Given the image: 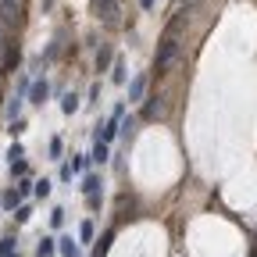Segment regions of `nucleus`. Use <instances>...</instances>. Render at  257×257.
<instances>
[{"instance_id":"obj_1","label":"nucleus","mask_w":257,"mask_h":257,"mask_svg":"<svg viewBox=\"0 0 257 257\" xmlns=\"http://www.w3.org/2000/svg\"><path fill=\"white\" fill-rule=\"evenodd\" d=\"M179 57V40H175V32H168L165 40H161V50H157V57H154V72L157 75H165L168 72V64Z\"/></svg>"},{"instance_id":"obj_2","label":"nucleus","mask_w":257,"mask_h":257,"mask_svg":"<svg viewBox=\"0 0 257 257\" xmlns=\"http://www.w3.org/2000/svg\"><path fill=\"white\" fill-rule=\"evenodd\" d=\"M57 250H61V257H82V250L72 236H57Z\"/></svg>"},{"instance_id":"obj_3","label":"nucleus","mask_w":257,"mask_h":257,"mask_svg":"<svg viewBox=\"0 0 257 257\" xmlns=\"http://www.w3.org/2000/svg\"><path fill=\"white\" fill-rule=\"evenodd\" d=\"M50 96V82L43 79V82H32V89H29V104H43Z\"/></svg>"},{"instance_id":"obj_4","label":"nucleus","mask_w":257,"mask_h":257,"mask_svg":"<svg viewBox=\"0 0 257 257\" xmlns=\"http://www.w3.org/2000/svg\"><path fill=\"white\" fill-rule=\"evenodd\" d=\"M143 93H147V75H136L133 82H128V104L143 100Z\"/></svg>"},{"instance_id":"obj_5","label":"nucleus","mask_w":257,"mask_h":257,"mask_svg":"<svg viewBox=\"0 0 257 257\" xmlns=\"http://www.w3.org/2000/svg\"><path fill=\"white\" fill-rule=\"evenodd\" d=\"M54 253H57V239L54 236H43L36 243V257H54Z\"/></svg>"},{"instance_id":"obj_6","label":"nucleus","mask_w":257,"mask_h":257,"mask_svg":"<svg viewBox=\"0 0 257 257\" xmlns=\"http://www.w3.org/2000/svg\"><path fill=\"white\" fill-rule=\"evenodd\" d=\"M118 125H121V118H107V121H104V128H100V143H111V140L118 136Z\"/></svg>"},{"instance_id":"obj_7","label":"nucleus","mask_w":257,"mask_h":257,"mask_svg":"<svg viewBox=\"0 0 257 257\" xmlns=\"http://www.w3.org/2000/svg\"><path fill=\"white\" fill-rule=\"evenodd\" d=\"M22 104H25L22 96H11L8 107H4V118H8V121H18V118H22Z\"/></svg>"},{"instance_id":"obj_8","label":"nucleus","mask_w":257,"mask_h":257,"mask_svg":"<svg viewBox=\"0 0 257 257\" xmlns=\"http://www.w3.org/2000/svg\"><path fill=\"white\" fill-rule=\"evenodd\" d=\"M100 186H104V182H100V175H86L79 189L86 193V197H93V193H100Z\"/></svg>"},{"instance_id":"obj_9","label":"nucleus","mask_w":257,"mask_h":257,"mask_svg":"<svg viewBox=\"0 0 257 257\" xmlns=\"http://www.w3.org/2000/svg\"><path fill=\"white\" fill-rule=\"evenodd\" d=\"M111 157V147L107 143H100V140H96V147H93V154H89V161H96V165H104V161Z\"/></svg>"},{"instance_id":"obj_10","label":"nucleus","mask_w":257,"mask_h":257,"mask_svg":"<svg viewBox=\"0 0 257 257\" xmlns=\"http://www.w3.org/2000/svg\"><path fill=\"white\" fill-rule=\"evenodd\" d=\"M32 193H36L40 200H47L50 193H54V182H50V179H40V182H32Z\"/></svg>"},{"instance_id":"obj_11","label":"nucleus","mask_w":257,"mask_h":257,"mask_svg":"<svg viewBox=\"0 0 257 257\" xmlns=\"http://www.w3.org/2000/svg\"><path fill=\"white\" fill-rule=\"evenodd\" d=\"M61 111H64V114H75V111H79V96H75V93H64V96H61Z\"/></svg>"},{"instance_id":"obj_12","label":"nucleus","mask_w":257,"mask_h":257,"mask_svg":"<svg viewBox=\"0 0 257 257\" xmlns=\"http://www.w3.org/2000/svg\"><path fill=\"white\" fill-rule=\"evenodd\" d=\"M0 204H4V207H11V211H18V207H22V197H18V189H8L4 197H0Z\"/></svg>"},{"instance_id":"obj_13","label":"nucleus","mask_w":257,"mask_h":257,"mask_svg":"<svg viewBox=\"0 0 257 257\" xmlns=\"http://www.w3.org/2000/svg\"><path fill=\"white\" fill-rule=\"evenodd\" d=\"M161 111H165V104H161V96H150V104L143 107V118H157Z\"/></svg>"},{"instance_id":"obj_14","label":"nucleus","mask_w":257,"mask_h":257,"mask_svg":"<svg viewBox=\"0 0 257 257\" xmlns=\"http://www.w3.org/2000/svg\"><path fill=\"white\" fill-rule=\"evenodd\" d=\"M93 8L104 11V22H114V4H111V0H93Z\"/></svg>"},{"instance_id":"obj_15","label":"nucleus","mask_w":257,"mask_h":257,"mask_svg":"<svg viewBox=\"0 0 257 257\" xmlns=\"http://www.w3.org/2000/svg\"><path fill=\"white\" fill-rule=\"evenodd\" d=\"M118 133L125 136V140H133V133H136V118L128 114V118H121V125H118Z\"/></svg>"},{"instance_id":"obj_16","label":"nucleus","mask_w":257,"mask_h":257,"mask_svg":"<svg viewBox=\"0 0 257 257\" xmlns=\"http://www.w3.org/2000/svg\"><path fill=\"white\" fill-rule=\"evenodd\" d=\"M93 236H96L93 232V221H82L79 225V243H93Z\"/></svg>"},{"instance_id":"obj_17","label":"nucleus","mask_w":257,"mask_h":257,"mask_svg":"<svg viewBox=\"0 0 257 257\" xmlns=\"http://www.w3.org/2000/svg\"><path fill=\"white\" fill-rule=\"evenodd\" d=\"M86 165H89V154H75V157H72V172H75V175L86 172Z\"/></svg>"},{"instance_id":"obj_18","label":"nucleus","mask_w":257,"mask_h":257,"mask_svg":"<svg viewBox=\"0 0 257 257\" xmlns=\"http://www.w3.org/2000/svg\"><path fill=\"white\" fill-rule=\"evenodd\" d=\"M8 161H25V147H22L18 140L11 143V150H8Z\"/></svg>"},{"instance_id":"obj_19","label":"nucleus","mask_w":257,"mask_h":257,"mask_svg":"<svg viewBox=\"0 0 257 257\" xmlns=\"http://www.w3.org/2000/svg\"><path fill=\"white\" fill-rule=\"evenodd\" d=\"M11 175L15 179H25L29 175V165H25V161H11Z\"/></svg>"},{"instance_id":"obj_20","label":"nucleus","mask_w":257,"mask_h":257,"mask_svg":"<svg viewBox=\"0 0 257 257\" xmlns=\"http://www.w3.org/2000/svg\"><path fill=\"white\" fill-rule=\"evenodd\" d=\"M11 8H18V0H0V18L11 22Z\"/></svg>"},{"instance_id":"obj_21","label":"nucleus","mask_w":257,"mask_h":257,"mask_svg":"<svg viewBox=\"0 0 257 257\" xmlns=\"http://www.w3.org/2000/svg\"><path fill=\"white\" fill-rule=\"evenodd\" d=\"M107 64H111V50L104 47L100 54H96V72H104V68H107Z\"/></svg>"},{"instance_id":"obj_22","label":"nucleus","mask_w":257,"mask_h":257,"mask_svg":"<svg viewBox=\"0 0 257 257\" xmlns=\"http://www.w3.org/2000/svg\"><path fill=\"white\" fill-rule=\"evenodd\" d=\"M29 218H32V207H29V204H22V207L15 211V221H18V225H25Z\"/></svg>"},{"instance_id":"obj_23","label":"nucleus","mask_w":257,"mask_h":257,"mask_svg":"<svg viewBox=\"0 0 257 257\" xmlns=\"http://www.w3.org/2000/svg\"><path fill=\"white\" fill-rule=\"evenodd\" d=\"M11 253H15V239L4 236V239H0V257H11Z\"/></svg>"},{"instance_id":"obj_24","label":"nucleus","mask_w":257,"mask_h":257,"mask_svg":"<svg viewBox=\"0 0 257 257\" xmlns=\"http://www.w3.org/2000/svg\"><path fill=\"white\" fill-rule=\"evenodd\" d=\"M111 79H114L118 86H121V82L128 79V75H125V61H114V75H111Z\"/></svg>"},{"instance_id":"obj_25","label":"nucleus","mask_w":257,"mask_h":257,"mask_svg":"<svg viewBox=\"0 0 257 257\" xmlns=\"http://www.w3.org/2000/svg\"><path fill=\"white\" fill-rule=\"evenodd\" d=\"M50 225H54V229H61V225H64V207H54V211H50Z\"/></svg>"},{"instance_id":"obj_26","label":"nucleus","mask_w":257,"mask_h":257,"mask_svg":"<svg viewBox=\"0 0 257 257\" xmlns=\"http://www.w3.org/2000/svg\"><path fill=\"white\" fill-rule=\"evenodd\" d=\"M72 175H75V172H72V161H68V165H61V168H57V179H61V182H72Z\"/></svg>"},{"instance_id":"obj_27","label":"nucleus","mask_w":257,"mask_h":257,"mask_svg":"<svg viewBox=\"0 0 257 257\" xmlns=\"http://www.w3.org/2000/svg\"><path fill=\"white\" fill-rule=\"evenodd\" d=\"M29 193H32V182H29V175H25V179H18V197L25 200V197H29Z\"/></svg>"},{"instance_id":"obj_28","label":"nucleus","mask_w":257,"mask_h":257,"mask_svg":"<svg viewBox=\"0 0 257 257\" xmlns=\"http://www.w3.org/2000/svg\"><path fill=\"white\" fill-rule=\"evenodd\" d=\"M100 204H104V197H100V193H93V197H86V207H89V211H100Z\"/></svg>"},{"instance_id":"obj_29","label":"nucleus","mask_w":257,"mask_h":257,"mask_svg":"<svg viewBox=\"0 0 257 257\" xmlns=\"http://www.w3.org/2000/svg\"><path fill=\"white\" fill-rule=\"evenodd\" d=\"M61 147H64V143H61V140H57V136H54V140H50V147H47V150H50V157H54V161H57V157H61Z\"/></svg>"},{"instance_id":"obj_30","label":"nucleus","mask_w":257,"mask_h":257,"mask_svg":"<svg viewBox=\"0 0 257 257\" xmlns=\"http://www.w3.org/2000/svg\"><path fill=\"white\" fill-rule=\"evenodd\" d=\"M22 133H25V121H22V118L11 121V136H22Z\"/></svg>"},{"instance_id":"obj_31","label":"nucleus","mask_w":257,"mask_h":257,"mask_svg":"<svg viewBox=\"0 0 257 257\" xmlns=\"http://www.w3.org/2000/svg\"><path fill=\"white\" fill-rule=\"evenodd\" d=\"M140 8H143V11H150V8H154V0H140Z\"/></svg>"},{"instance_id":"obj_32","label":"nucleus","mask_w":257,"mask_h":257,"mask_svg":"<svg viewBox=\"0 0 257 257\" xmlns=\"http://www.w3.org/2000/svg\"><path fill=\"white\" fill-rule=\"evenodd\" d=\"M11 257H22V253H18V250H15V253H11Z\"/></svg>"},{"instance_id":"obj_33","label":"nucleus","mask_w":257,"mask_h":257,"mask_svg":"<svg viewBox=\"0 0 257 257\" xmlns=\"http://www.w3.org/2000/svg\"><path fill=\"white\" fill-rule=\"evenodd\" d=\"M0 207H4V204H0Z\"/></svg>"}]
</instances>
